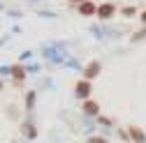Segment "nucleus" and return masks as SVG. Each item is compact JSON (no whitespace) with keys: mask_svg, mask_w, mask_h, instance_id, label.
<instances>
[{"mask_svg":"<svg viewBox=\"0 0 146 143\" xmlns=\"http://www.w3.org/2000/svg\"><path fill=\"white\" fill-rule=\"evenodd\" d=\"M79 12H81V14H86V16H88V14H95V12H98V7H95V5H93V3H84V5H81V7H79Z\"/></svg>","mask_w":146,"mask_h":143,"instance_id":"f257e3e1","label":"nucleus"},{"mask_svg":"<svg viewBox=\"0 0 146 143\" xmlns=\"http://www.w3.org/2000/svg\"><path fill=\"white\" fill-rule=\"evenodd\" d=\"M98 14L102 16V19H107V16H111V14H114V5H102V7L98 9Z\"/></svg>","mask_w":146,"mask_h":143,"instance_id":"f03ea898","label":"nucleus"},{"mask_svg":"<svg viewBox=\"0 0 146 143\" xmlns=\"http://www.w3.org/2000/svg\"><path fill=\"white\" fill-rule=\"evenodd\" d=\"M98 72H100V65H98V62H93V65L88 67V72H86V79H90V76H95Z\"/></svg>","mask_w":146,"mask_h":143,"instance_id":"7ed1b4c3","label":"nucleus"},{"mask_svg":"<svg viewBox=\"0 0 146 143\" xmlns=\"http://www.w3.org/2000/svg\"><path fill=\"white\" fill-rule=\"evenodd\" d=\"M84 111H86V113H98V104H93V102H88V104L84 106Z\"/></svg>","mask_w":146,"mask_h":143,"instance_id":"20e7f679","label":"nucleus"},{"mask_svg":"<svg viewBox=\"0 0 146 143\" xmlns=\"http://www.w3.org/2000/svg\"><path fill=\"white\" fill-rule=\"evenodd\" d=\"M77 92L86 97V95H88V83H79V85H77Z\"/></svg>","mask_w":146,"mask_h":143,"instance_id":"39448f33","label":"nucleus"},{"mask_svg":"<svg viewBox=\"0 0 146 143\" xmlns=\"http://www.w3.org/2000/svg\"><path fill=\"white\" fill-rule=\"evenodd\" d=\"M132 136H135V138H137L139 143H144V134H141L139 129H132Z\"/></svg>","mask_w":146,"mask_h":143,"instance_id":"423d86ee","label":"nucleus"},{"mask_svg":"<svg viewBox=\"0 0 146 143\" xmlns=\"http://www.w3.org/2000/svg\"><path fill=\"white\" fill-rule=\"evenodd\" d=\"M14 76H16V79H23V72H21V67H14Z\"/></svg>","mask_w":146,"mask_h":143,"instance_id":"0eeeda50","label":"nucleus"},{"mask_svg":"<svg viewBox=\"0 0 146 143\" xmlns=\"http://www.w3.org/2000/svg\"><path fill=\"white\" fill-rule=\"evenodd\" d=\"M90 143H104V141H100V138H93V141H90Z\"/></svg>","mask_w":146,"mask_h":143,"instance_id":"6e6552de","label":"nucleus"},{"mask_svg":"<svg viewBox=\"0 0 146 143\" xmlns=\"http://www.w3.org/2000/svg\"><path fill=\"white\" fill-rule=\"evenodd\" d=\"M141 19H144V21H146V12H144V16H141Z\"/></svg>","mask_w":146,"mask_h":143,"instance_id":"1a4fd4ad","label":"nucleus"}]
</instances>
